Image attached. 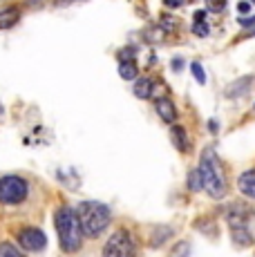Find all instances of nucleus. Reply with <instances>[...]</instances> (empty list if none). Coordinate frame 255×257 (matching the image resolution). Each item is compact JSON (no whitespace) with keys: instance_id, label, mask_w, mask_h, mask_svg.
<instances>
[{"instance_id":"obj_1","label":"nucleus","mask_w":255,"mask_h":257,"mask_svg":"<svg viewBox=\"0 0 255 257\" xmlns=\"http://www.w3.org/2000/svg\"><path fill=\"white\" fill-rule=\"evenodd\" d=\"M54 226H56V235H58V246H61L63 253H76L83 246V230L78 224L76 208L70 206H61L54 212Z\"/></svg>"},{"instance_id":"obj_2","label":"nucleus","mask_w":255,"mask_h":257,"mask_svg":"<svg viewBox=\"0 0 255 257\" xmlns=\"http://www.w3.org/2000/svg\"><path fill=\"white\" fill-rule=\"evenodd\" d=\"M76 217L81 230L87 239H99L105 233V228L112 221V210L110 206L101 204V201H81L76 206Z\"/></svg>"},{"instance_id":"obj_3","label":"nucleus","mask_w":255,"mask_h":257,"mask_svg":"<svg viewBox=\"0 0 255 257\" xmlns=\"http://www.w3.org/2000/svg\"><path fill=\"white\" fill-rule=\"evenodd\" d=\"M197 170H199V177H202L204 190L208 192L213 199H222V197L226 195V175H224V168L210 148H206L202 152Z\"/></svg>"},{"instance_id":"obj_4","label":"nucleus","mask_w":255,"mask_h":257,"mask_svg":"<svg viewBox=\"0 0 255 257\" xmlns=\"http://www.w3.org/2000/svg\"><path fill=\"white\" fill-rule=\"evenodd\" d=\"M29 181L21 175H5L0 177V204L3 206H21L29 199Z\"/></svg>"},{"instance_id":"obj_5","label":"nucleus","mask_w":255,"mask_h":257,"mask_svg":"<svg viewBox=\"0 0 255 257\" xmlns=\"http://www.w3.org/2000/svg\"><path fill=\"white\" fill-rule=\"evenodd\" d=\"M101 257H137V241L130 230L119 228L107 237Z\"/></svg>"},{"instance_id":"obj_6","label":"nucleus","mask_w":255,"mask_h":257,"mask_svg":"<svg viewBox=\"0 0 255 257\" xmlns=\"http://www.w3.org/2000/svg\"><path fill=\"white\" fill-rule=\"evenodd\" d=\"M16 241L27 253H41L47 246V235L38 226H25V228H21L16 233Z\"/></svg>"},{"instance_id":"obj_7","label":"nucleus","mask_w":255,"mask_h":257,"mask_svg":"<svg viewBox=\"0 0 255 257\" xmlns=\"http://www.w3.org/2000/svg\"><path fill=\"white\" fill-rule=\"evenodd\" d=\"M253 215V208L248 206H242V204H233L226 212V221L230 224V228H237V226H244L246 219Z\"/></svg>"},{"instance_id":"obj_8","label":"nucleus","mask_w":255,"mask_h":257,"mask_svg":"<svg viewBox=\"0 0 255 257\" xmlns=\"http://www.w3.org/2000/svg\"><path fill=\"white\" fill-rule=\"evenodd\" d=\"M155 110L164 123H170V125H173V123L177 121V107H175V103L170 101V98H157Z\"/></svg>"},{"instance_id":"obj_9","label":"nucleus","mask_w":255,"mask_h":257,"mask_svg":"<svg viewBox=\"0 0 255 257\" xmlns=\"http://www.w3.org/2000/svg\"><path fill=\"white\" fill-rule=\"evenodd\" d=\"M253 83H255V76H242V78H237L235 83H230L224 94H226L228 98H239V96H244V94L251 92Z\"/></svg>"},{"instance_id":"obj_10","label":"nucleus","mask_w":255,"mask_h":257,"mask_svg":"<svg viewBox=\"0 0 255 257\" xmlns=\"http://www.w3.org/2000/svg\"><path fill=\"white\" fill-rule=\"evenodd\" d=\"M132 92H135L137 98H150L155 94V81L148 76H137L135 78V85H132Z\"/></svg>"},{"instance_id":"obj_11","label":"nucleus","mask_w":255,"mask_h":257,"mask_svg":"<svg viewBox=\"0 0 255 257\" xmlns=\"http://www.w3.org/2000/svg\"><path fill=\"white\" fill-rule=\"evenodd\" d=\"M237 186H239V192H242V195L255 197V168L253 170H246L244 175H239Z\"/></svg>"},{"instance_id":"obj_12","label":"nucleus","mask_w":255,"mask_h":257,"mask_svg":"<svg viewBox=\"0 0 255 257\" xmlns=\"http://www.w3.org/2000/svg\"><path fill=\"white\" fill-rule=\"evenodd\" d=\"M18 21H21V12L16 7L0 9V29H12Z\"/></svg>"},{"instance_id":"obj_13","label":"nucleus","mask_w":255,"mask_h":257,"mask_svg":"<svg viewBox=\"0 0 255 257\" xmlns=\"http://www.w3.org/2000/svg\"><path fill=\"white\" fill-rule=\"evenodd\" d=\"M233 244L239 246V248H248V246H253V235L246 230V226H237V228H233Z\"/></svg>"},{"instance_id":"obj_14","label":"nucleus","mask_w":255,"mask_h":257,"mask_svg":"<svg viewBox=\"0 0 255 257\" xmlns=\"http://www.w3.org/2000/svg\"><path fill=\"white\" fill-rule=\"evenodd\" d=\"M170 137H173V143H175V148H177L179 152H186L190 148L188 135H186V130L181 125H173V127H170Z\"/></svg>"},{"instance_id":"obj_15","label":"nucleus","mask_w":255,"mask_h":257,"mask_svg":"<svg viewBox=\"0 0 255 257\" xmlns=\"http://www.w3.org/2000/svg\"><path fill=\"white\" fill-rule=\"evenodd\" d=\"M119 76L123 81H135L139 76V67H137L135 61H121L119 63Z\"/></svg>"},{"instance_id":"obj_16","label":"nucleus","mask_w":255,"mask_h":257,"mask_svg":"<svg viewBox=\"0 0 255 257\" xmlns=\"http://www.w3.org/2000/svg\"><path fill=\"white\" fill-rule=\"evenodd\" d=\"M0 257H25V255H23V250L18 248L16 244L3 241V244H0Z\"/></svg>"},{"instance_id":"obj_17","label":"nucleus","mask_w":255,"mask_h":257,"mask_svg":"<svg viewBox=\"0 0 255 257\" xmlns=\"http://www.w3.org/2000/svg\"><path fill=\"white\" fill-rule=\"evenodd\" d=\"M159 27L164 29L166 34H168V32H175V29L179 27V21H177L175 16H170V14H164V16L159 18Z\"/></svg>"},{"instance_id":"obj_18","label":"nucleus","mask_w":255,"mask_h":257,"mask_svg":"<svg viewBox=\"0 0 255 257\" xmlns=\"http://www.w3.org/2000/svg\"><path fill=\"white\" fill-rule=\"evenodd\" d=\"M170 235H173V230H170V228H157V230H155V235H153V239H150V244H153L155 248H157V246L164 244V241L168 239Z\"/></svg>"},{"instance_id":"obj_19","label":"nucleus","mask_w":255,"mask_h":257,"mask_svg":"<svg viewBox=\"0 0 255 257\" xmlns=\"http://www.w3.org/2000/svg\"><path fill=\"white\" fill-rule=\"evenodd\" d=\"M144 36H146V41H150V43H161L164 41V36H166V32L161 27H150Z\"/></svg>"},{"instance_id":"obj_20","label":"nucleus","mask_w":255,"mask_h":257,"mask_svg":"<svg viewBox=\"0 0 255 257\" xmlns=\"http://www.w3.org/2000/svg\"><path fill=\"white\" fill-rule=\"evenodd\" d=\"M190 255V244L188 241H179L173 250H170V257H188Z\"/></svg>"},{"instance_id":"obj_21","label":"nucleus","mask_w":255,"mask_h":257,"mask_svg":"<svg viewBox=\"0 0 255 257\" xmlns=\"http://www.w3.org/2000/svg\"><path fill=\"white\" fill-rule=\"evenodd\" d=\"M190 72H193L195 81H197L199 85H206V72H204V67L199 65V63H193V65H190Z\"/></svg>"},{"instance_id":"obj_22","label":"nucleus","mask_w":255,"mask_h":257,"mask_svg":"<svg viewBox=\"0 0 255 257\" xmlns=\"http://www.w3.org/2000/svg\"><path fill=\"white\" fill-rule=\"evenodd\" d=\"M188 188H190L193 192L202 190V177H199V170H193V172H190V177H188Z\"/></svg>"},{"instance_id":"obj_23","label":"nucleus","mask_w":255,"mask_h":257,"mask_svg":"<svg viewBox=\"0 0 255 257\" xmlns=\"http://www.w3.org/2000/svg\"><path fill=\"white\" fill-rule=\"evenodd\" d=\"M135 54H137L135 47H123V49L119 52V63H121V61H135Z\"/></svg>"},{"instance_id":"obj_24","label":"nucleus","mask_w":255,"mask_h":257,"mask_svg":"<svg viewBox=\"0 0 255 257\" xmlns=\"http://www.w3.org/2000/svg\"><path fill=\"white\" fill-rule=\"evenodd\" d=\"M228 0H206V7L210 9V12H222L224 7H226Z\"/></svg>"},{"instance_id":"obj_25","label":"nucleus","mask_w":255,"mask_h":257,"mask_svg":"<svg viewBox=\"0 0 255 257\" xmlns=\"http://www.w3.org/2000/svg\"><path fill=\"white\" fill-rule=\"evenodd\" d=\"M193 32H195V36H208V25L204 23H193Z\"/></svg>"},{"instance_id":"obj_26","label":"nucleus","mask_w":255,"mask_h":257,"mask_svg":"<svg viewBox=\"0 0 255 257\" xmlns=\"http://www.w3.org/2000/svg\"><path fill=\"white\" fill-rule=\"evenodd\" d=\"M251 12V3L248 0H242V3H237V14L239 16H244V14Z\"/></svg>"},{"instance_id":"obj_27","label":"nucleus","mask_w":255,"mask_h":257,"mask_svg":"<svg viewBox=\"0 0 255 257\" xmlns=\"http://www.w3.org/2000/svg\"><path fill=\"white\" fill-rule=\"evenodd\" d=\"M193 21L195 23H204L206 21V9H197V12H195V16H193Z\"/></svg>"},{"instance_id":"obj_28","label":"nucleus","mask_w":255,"mask_h":257,"mask_svg":"<svg viewBox=\"0 0 255 257\" xmlns=\"http://www.w3.org/2000/svg\"><path fill=\"white\" fill-rule=\"evenodd\" d=\"M164 5L168 9H177V7H181L184 5V0H164Z\"/></svg>"},{"instance_id":"obj_29","label":"nucleus","mask_w":255,"mask_h":257,"mask_svg":"<svg viewBox=\"0 0 255 257\" xmlns=\"http://www.w3.org/2000/svg\"><path fill=\"white\" fill-rule=\"evenodd\" d=\"M237 23L242 25V27H253V25H255V16H251V18H237Z\"/></svg>"},{"instance_id":"obj_30","label":"nucleus","mask_w":255,"mask_h":257,"mask_svg":"<svg viewBox=\"0 0 255 257\" xmlns=\"http://www.w3.org/2000/svg\"><path fill=\"white\" fill-rule=\"evenodd\" d=\"M27 3V7H34V9H38V7H43V5L47 3V0H25Z\"/></svg>"},{"instance_id":"obj_31","label":"nucleus","mask_w":255,"mask_h":257,"mask_svg":"<svg viewBox=\"0 0 255 257\" xmlns=\"http://www.w3.org/2000/svg\"><path fill=\"white\" fill-rule=\"evenodd\" d=\"M173 70H175V72L181 70V58H175V61H173Z\"/></svg>"},{"instance_id":"obj_32","label":"nucleus","mask_w":255,"mask_h":257,"mask_svg":"<svg viewBox=\"0 0 255 257\" xmlns=\"http://www.w3.org/2000/svg\"><path fill=\"white\" fill-rule=\"evenodd\" d=\"M56 5H70V3H76V0H54Z\"/></svg>"},{"instance_id":"obj_33","label":"nucleus","mask_w":255,"mask_h":257,"mask_svg":"<svg viewBox=\"0 0 255 257\" xmlns=\"http://www.w3.org/2000/svg\"><path fill=\"white\" fill-rule=\"evenodd\" d=\"M248 3H253V5H255V0H248Z\"/></svg>"},{"instance_id":"obj_34","label":"nucleus","mask_w":255,"mask_h":257,"mask_svg":"<svg viewBox=\"0 0 255 257\" xmlns=\"http://www.w3.org/2000/svg\"><path fill=\"white\" fill-rule=\"evenodd\" d=\"M253 110H255V107H253Z\"/></svg>"}]
</instances>
